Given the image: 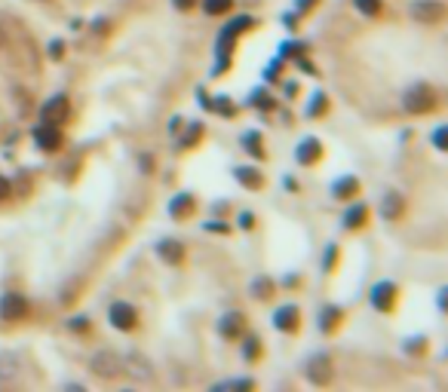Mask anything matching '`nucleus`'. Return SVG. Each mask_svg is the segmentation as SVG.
Returning <instances> with one entry per match:
<instances>
[{
	"label": "nucleus",
	"instance_id": "b1692460",
	"mask_svg": "<svg viewBox=\"0 0 448 392\" xmlns=\"http://www.w3.org/2000/svg\"><path fill=\"white\" fill-rule=\"evenodd\" d=\"M6 46V31H4V25H0V49Z\"/></svg>",
	"mask_w": 448,
	"mask_h": 392
},
{
	"label": "nucleus",
	"instance_id": "dca6fc26",
	"mask_svg": "<svg viewBox=\"0 0 448 392\" xmlns=\"http://www.w3.org/2000/svg\"><path fill=\"white\" fill-rule=\"evenodd\" d=\"M356 187H360L356 178H344V181L335 184V196H338V200H350V196L356 193Z\"/></svg>",
	"mask_w": 448,
	"mask_h": 392
},
{
	"label": "nucleus",
	"instance_id": "1a4fd4ad",
	"mask_svg": "<svg viewBox=\"0 0 448 392\" xmlns=\"http://www.w3.org/2000/svg\"><path fill=\"white\" fill-rule=\"evenodd\" d=\"M34 141L40 150H58V144H62V135H58V129L53 123H40L34 129Z\"/></svg>",
	"mask_w": 448,
	"mask_h": 392
},
{
	"label": "nucleus",
	"instance_id": "9b49d317",
	"mask_svg": "<svg viewBox=\"0 0 448 392\" xmlns=\"http://www.w3.org/2000/svg\"><path fill=\"white\" fill-rule=\"evenodd\" d=\"M393 301H396V285L381 282V285H375V288H372V304L378 306V309H390Z\"/></svg>",
	"mask_w": 448,
	"mask_h": 392
},
{
	"label": "nucleus",
	"instance_id": "393cba45",
	"mask_svg": "<svg viewBox=\"0 0 448 392\" xmlns=\"http://www.w3.org/2000/svg\"><path fill=\"white\" fill-rule=\"evenodd\" d=\"M193 4V0H175V6H181V9H188Z\"/></svg>",
	"mask_w": 448,
	"mask_h": 392
},
{
	"label": "nucleus",
	"instance_id": "aec40b11",
	"mask_svg": "<svg viewBox=\"0 0 448 392\" xmlns=\"http://www.w3.org/2000/svg\"><path fill=\"white\" fill-rule=\"evenodd\" d=\"M240 181L246 184V187H258V184H261V178H258V175H252V169H240Z\"/></svg>",
	"mask_w": 448,
	"mask_h": 392
},
{
	"label": "nucleus",
	"instance_id": "39448f33",
	"mask_svg": "<svg viewBox=\"0 0 448 392\" xmlns=\"http://www.w3.org/2000/svg\"><path fill=\"white\" fill-rule=\"evenodd\" d=\"M28 316V301L22 294L9 292L0 297V319H6V322H19V319Z\"/></svg>",
	"mask_w": 448,
	"mask_h": 392
},
{
	"label": "nucleus",
	"instance_id": "5701e85b",
	"mask_svg": "<svg viewBox=\"0 0 448 392\" xmlns=\"http://www.w3.org/2000/svg\"><path fill=\"white\" fill-rule=\"evenodd\" d=\"M9 193H13V187H9V181L0 175V200H9Z\"/></svg>",
	"mask_w": 448,
	"mask_h": 392
},
{
	"label": "nucleus",
	"instance_id": "f3484780",
	"mask_svg": "<svg viewBox=\"0 0 448 392\" xmlns=\"http://www.w3.org/2000/svg\"><path fill=\"white\" fill-rule=\"evenodd\" d=\"M233 0H203V9H206L209 16H221V13H228Z\"/></svg>",
	"mask_w": 448,
	"mask_h": 392
},
{
	"label": "nucleus",
	"instance_id": "ddd939ff",
	"mask_svg": "<svg viewBox=\"0 0 448 392\" xmlns=\"http://www.w3.org/2000/svg\"><path fill=\"white\" fill-rule=\"evenodd\" d=\"M384 218H399L402 215V196L399 193H387V200H384V209H381Z\"/></svg>",
	"mask_w": 448,
	"mask_h": 392
},
{
	"label": "nucleus",
	"instance_id": "a211bd4d",
	"mask_svg": "<svg viewBox=\"0 0 448 392\" xmlns=\"http://www.w3.org/2000/svg\"><path fill=\"white\" fill-rule=\"evenodd\" d=\"M353 6L360 9L362 16H378L381 13V0H353Z\"/></svg>",
	"mask_w": 448,
	"mask_h": 392
},
{
	"label": "nucleus",
	"instance_id": "6ab92c4d",
	"mask_svg": "<svg viewBox=\"0 0 448 392\" xmlns=\"http://www.w3.org/2000/svg\"><path fill=\"white\" fill-rule=\"evenodd\" d=\"M365 215H369V209H365V205H356V209L347 212V218H344V221H347V227H360Z\"/></svg>",
	"mask_w": 448,
	"mask_h": 392
},
{
	"label": "nucleus",
	"instance_id": "2eb2a0df",
	"mask_svg": "<svg viewBox=\"0 0 448 392\" xmlns=\"http://www.w3.org/2000/svg\"><path fill=\"white\" fill-rule=\"evenodd\" d=\"M317 157H320V141H317V138L301 141V148H298V160H301V163H313Z\"/></svg>",
	"mask_w": 448,
	"mask_h": 392
},
{
	"label": "nucleus",
	"instance_id": "423d86ee",
	"mask_svg": "<svg viewBox=\"0 0 448 392\" xmlns=\"http://www.w3.org/2000/svg\"><path fill=\"white\" fill-rule=\"evenodd\" d=\"M111 325L120 328V331H132L138 322V313H136V306L126 304V301H117V304H111Z\"/></svg>",
	"mask_w": 448,
	"mask_h": 392
},
{
	"label": "nucleus",
	"instance_id": "0eeeda50",
	"mask_svg": "<svg viewBox=\"0 0 448 392\" xmlns=\"http://www.w3.org/2000/svg\"><path fill=\"white\" fill-rule=\"evenodd\" d=\"M412 16H414L421 25H436V22L442 19V6L436 4V0H414Z\"/></svg>",
	"mask_w": 448,
	"mask_h": 392
},
{
	"label": "nucleus",
	"instance_id": "4be33fe9",
	"mask_svg": "<svg viewBox=\"0 0 448 392\" xmlns=\"http://www.w3.org/2000/svg\"><path fill=\"white\" fill-rule=\"evenodd\" d=\"M433 144H436V150H445V129L433 132Z\"/></svg>",
	"mask_w": 448,
	"mask_h": 392
},
{
	"label": "nucleus",
	"instance_id": "9d476101",
	"mask_svg": "<svg viewBox=\"0 0 448 392\" xmlns=\"http://www.w3.org/2000/svg\"><path fill=\"white\" fill-rule=\"evenodd\" d=\"M273 325L280 328V331H295L298 328V306H280L277 313H273Z\"/></svg>",
	"mask_w": 448,
	"mask_h": 392
},
{
	"label": "nucleus",
	"instance_id": "f8f14e48",
	"mask_svg": "<svg viewBox=\"0 0 448 392\" xmlns=\"http://www.w3.org/2000/svg\"><path fill=\"white\" fill-rule=\"evenodd\" d=\"M157 254H160L166 264H181V257H185V249H181L178 242L166 239V242H160V245H157Z\"/></svg>",
	"mask_w": 448,
	"mask_h": 392
},
{
	"label": "nucleus",
	"instance_id": "6e6552de",
	"mask_svg": "<svg viewBox=\"0 0 448 392\" xmlns=\"http://www.w3.org/2000/svg\"><path fill=\"white\" fill-rule=\"evenodd\" d=\"M65 117H68V98L65 96H53L44 105V110H40V120L53 123V126H56V123H62Z\"/></svg>",
	"mask_w": 448,
	"mask_h": 392
},
{
	"label": "nucleus",
	"instance_id": "4468645a",
	"mask_svg": "<svg viewBox=\"0 0 448 392\" xmlns=\"http://www.w3.org/2000/svg\"><path fill=\"white\" fill-rule=\"evenodd\" d=\"M240 328H243V316L240 313H228V316L221 319V334L224 337H237Z\"/></svg>",
	"mask_w": 448,
	"mask_h": 392
},
{
	"label": "nucleus",
	"instance_id": "f03ea898",
	"mask_svg": "<svg viewBox=\"0 0 448 392\" xmlns=\"http://www.w3.org/2000/svg\"><path fill=\"white\" fill-rule=\"evenodd\" d=\"M433 105H436V98H433V89L427 86V83H414L402 96V108L409 110V113H427Z\"/></svg>",
	"mask_w": 448,
	"mask_h": 392
},
{
	"label": "nucleus",
	"instance_id": "20e7f679",
	"mask_svg": "<svg viewBox=\"0 0 448 392\" xmlns=\"http://www.w3.org/2000/svg\"><path fill=\"white\" fill-rule=\"evenodd\" d=\"M123 371H129L132 380H141V383H151V380H154V365H151V359L141 356V353H129L123 359Z\"/></svg>",
	"mask_w": 448,
	"mask_h": 392
},
{
	"label": "nucleus",
	"instance_id": "7ed1b4c3",
	"mask_svg": "<svg viewBox=\"0 0 448 392\" xmlns=\"http://www.w3.org/2000/svg\"><path fill=\"white\" fill-rule=\"evenodd\" d=\"M304 377L310 380L313 386H325L332 380V359L329 356H313L307 365H304Z\"/></svg>",
	"mask_w": 448,
	"mask_h": 392
},
{
	"label": "nucleus",
	"instance_id": "412c9836",
	"mask_svg": "<svg viewBox=\"0 0 448 392\" xmlns=\"http://www.w3.org/2000/svg\"><path fill=\"white\" fill-rule=\"evenodd\" d=\"M221 386H230V389H252L255 386V380H228V383H218V389Z\"/></svg>",
	"mask_w": 448,
	"mask_h": 392
},
{
	"label": "nucleus",
	"instance_id": "f257e3e1",
	"mask_svg": "<svg viewBox=\"0 0 448 392\" xmlns=\"http://www.w3.org/2000/svg\"><path fill=\"white\" fill-rule=\"evenodd\" d=\"M89 368H93V374L101 380H114L123 374V359H120L114 349H98V353L89 359Z\"/></svg>",
	"mask_w": 448,
	"mask_h": 392
}]
</instances>
